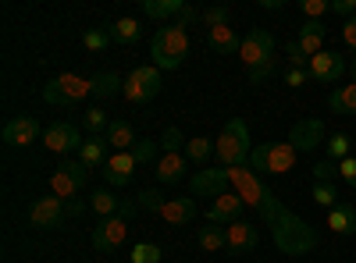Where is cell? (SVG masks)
<instances>
[{"instance_id": "41", "label": "cell", "mask_w": 356, "mask_h": 263, "mask_svg": "<svg viewBox=\"0 0 356 263\" xmlns=\"http://www.w3.org/2000/svg\"><path fill=\"white\" fill-rule=\"evenodd\" d=\"M136 203H139L143 210H154V214H157V210L164 207V196H161L157 189H143V192L136 196Z\"/></svg>"}, {"instance_id": "43", "label": "cell", "mask_w": 356, "mask_h": 263, "mask_svg": "<svg viewBox=\"0 0 356 263\" xmlns=\"http://www.w3.org/2000/svg\"><path fill=\"white\" fill-rule=\"evenodd\" d=\"M339 178H342L349 189H356V157H346V160L339 164Z\"/></svg>"}, {"instance_id": "37", "label": "cell", "mask_w": 356, "mask_h": 263, "mask_svg": "<svg viewBox=\"0 0 356 263\" xmlns=\"http://www.w3.org/2000/svg\"><path fill=\"white\" fill-rule=\"evenodd\" d=\"M82 125H86L89 132H93V135H100V132H107V128H111L107 114H104L100 107H89V110H86V118H82Z\"/></svg>"}, {"instance_id": "12", "label": "cell", "mask_w": 356, "mask_h": 263, "mask_svg": "<svg viewBox=\"0 0 356 263\" xmlns=\"http://www.w3.org/2000/svg\"><path fill=\"white\" fill-rule=\"evenodd\" d=\"M285 142H292V150H296V153H310V150H317L321 142H328V135H324V121H317V118L296 121Z\"/></svg>"}, {"instance_id": "33", "label": "cell", "mask_w": 356, "mask_h": 263, "mask_svg": "<svg viewBox=\"0 0 356 263\" xmlns=\"http://www.w3.org/2000/svg\"><path fill=\"white\" fill-rule=\"evenodd\" d=\"M228 18H232V8L228 4H211V8H203V25L207 28H218V25H228Z\"/></svg>"}, {"instance_id": "14", "label": "cell", "mask_w": 356, "mask_h": 263, "mask_svg": "<svg viewBox=\"0 0 356 263\" xmlns=\"http://www.w3.org/2000/svg\"><path fill=\"white\" fill-rule=\"evenodd\" d=\"M40 121L33 118V114H22V118H11V121H4V132H0V135H4V142L8 146H22V150H25V146H33L36 139H40Z\"/></svg>"}, {"instance_id": "29", "label": "cell", "mask_w": 356, "mask_h": 263, "mask_svg": "<svg viewBox=\"0 0 356 263\" xmlns=\"http://www.w3.org/2000/svg\"><path fill=\"white\" fill-rule=\"evenodd\" d=\"M196 242H200V249H207V253H221V249H228L225 228H218V224H207V228H200Z\"/></svg>"}, {"instance_id": "44", "label": "cell", "mask_w": 356, "mask_h": 263, "mask_svg": "<svg viewBox=\"0 0 356 263\" xmlns=\"http://www.w3.org/2000/svg\"><path fill=\"white\" fill-rule=\"evenodd\" d=\"M339 36H342V43H346V46H349V50L356 53V15L342 22V28H339Z\"/></svg>"}, {"instance_id": "22", "label": "cell", "mask_w": 356, "mask_h": 263, "mask_svg": "<svg viewBox=\"0 0 356 263\" xmlns=\"http://www.w3.org/2000/svg\"><path fill=\"white\" fill-rule=\"evenodd\" d=\"M107 146H111V142H107V135H89V139L79 146V160H82L89 171L107 167V160H111V157H107Z\"/></svg>"}, {"instance_id": "39", "label": "cell", "mask_w": 356, "mask_h": 263, "mask_svg": "<svg viewBox=\"0 0 356 263\" xmlns=\"http://www.w3.org/2000/svg\"><path fill=\"white\" fill-rule=\"evenodd\" d=\"M335 178H339V164H335V160H321V164H314V182H321V185H335Z\"/></svg>"}, {"instance_id": "36", "label": "cell", "mask_w": 356, "mask_h": 263, "mask_svg": "<svg viewBox=\"0 0 356 263\" xmlns=\"http://www.w3.org/2000/svg\"><path fill=\"white\" fill-rule=\"evenodd\" d=\"M285 61H289V68H300V71H307V68H310V57L303 53V46L296 43V40H289V43H285Z\"/></svg>"}, {"instance_id": "10", "label": "cell", "mask_w": 356, "mask_h": 263, "mask_svg": "<svg viewBox=\"0 0 356 263\" xmlns=\"http://www.w3.org/2000/svg\"><path fill=\"white\" fill-rule=\"evenodd\" d=\"M310 78L314 82H321V85H335L346 71H349V65H346V57L342 53H335V50H321L317 57H310Z\"/></svg>"}, {"instance_id": "25", "label": "cell", "mask_w": 356, "mask_h": 263, "mask_svg": "<svg viewBox=\"0 0 356 263\" xmlns=\"http://www.w3.org/2000/svg\"><path fill=\"white\" fill-rule=\"evenodd\" d=\"M107 142H111V150H118V153H129V150H136V128L125 121V118H114L111 121V128H107Z\"/></svg>"}, {"instance_id": "1", "label": "cell", "mask_w": 356, "mask_h": 263, "mask_svg": "<svg viewBox=\"0 0 356 263\" xmlns=\"http://www.w3.org/2000/svg\"><path fill=\"white\" fill-rule=\"evenodd\" d=\"M221 178H225V192H239L246 207L260 214V221L271 228L275 246L285 256H307L310 249H317L321 231L310 221H303L300 214H292L285 203L264 185V178L250 164H243V167H221Z\"/></svg>"}, {"instance_id": "21", "label": "cell", "mask_w": 356, "mask_h": 263, "mask_svg": "<svg viewBox=\"0 0 356 263\" xmlns=\"http://www.w3.org/2000/svg\"><path fill=\"white\" fill-rule=\"evenodd\" d=\"M207 46H211L214 53H221V57H228V53H239L243 40L232 25H218V28H207Z\"/></svg>"}, {"instance_id": "40", "label": "cell", "mask_w": 356, "mask_h": 263, "mask_svg": "<svg viewBox=\"0 0 356 263\" xmlns=\"http://www.w3.org/2000/svg\"><path fill=\"white\" fill-rule=\"evenodd\" d=\"M314 203H317V207H324V210H332L335 203H339L335 185H321V182H314Z\"/></svg>"}, {"instance_id": "24", "label": "cell", "mask_w": 356, "mask_h": 263, "mask_svg": "<svg viewBox=\"0 0 356 263\" xmlns=\"http://www.w3.org/2000/svg\"><path fill=\"white\" fill-rule=\"evenodd\" d=\"M328 228L335 235H356V207L346 199H339L335 207L328 210Z\"/></svg>"}, {"instance_id": "26", "label": "cell", "mask_w": 356, "mask_h": 263, "mask_svg": "<svg viewBox=\"0 0 356 263\" xmlns=\"http://www.w3.org/2000/svg\"><path fill=\"white\" fill-rule=\"evenodd\" d=\"M328 110L332 114H342V118H353V114H356V82L339 85V90L328 93Z\"/></svg>"}, {"instance_id": "15", "label": "cell", "mask_w": 356, "mask_h": 263, "mask_svg": "<svg viewBox=\"0 0 356 263\" xmlns=\"http://www.w3.org/2000/svg\"><path fill=\"white\" fill-rule=\"evenodd\" d=\"M86 139L79 135V128L72 125V121H57V125H50L47 132H43V146L47 150H54V153H68V150H79Z\"/></svg>"}, {"instance_id": "20", "label": "cell", "mask_w": 356, "mask_h": 263, "mask_svg": "<svg viewBox=\"0 0 356 263\" xmlns=\"http://www.w3.org/2000/svg\"><path fill=\"white\" fill-rule=\"evenodd\" d=\"M324 40H328V25L324 22H303L300 33H296V43L303 46L307 57H317L324 50Z\"/></svg>"}, {"instance_id": "34", "label": "cell", "mask_w": 356, "mask_h": 263, "mask_svg": "<svg viewBox=\"0 0 356 263\" xmlns=\"http://www.w3.org/2000/svg\"><path fill=\"white\" fill-rule=\"evenodd\" d=\"M328 11H332V0H300V15L307 22H321Z\"/></svg>"}, {"instance_id": "18", "label": "cell", "mask_w": 356, "mask_h": 263, "mask_svg": "<svg viewBox=\"0 0 356 263\" xmlns=\"http://www.w3.org/2000/svg\"><path fill=\"white\" fill-rule=\"evenodd\" d=\"M196 214H200V207H196V196H178V199H164V207L157 210V217H164L168 224H193L196 221Z\"/></svg>"}, {"instance_id": "2", "label": "cell", "mask_w": 356, "mask_h": 263, "mask_svg": "<svg viewBox=\"0 0 356 263\" xmlns=\"http://www.w3.org/2000/svg\"><path fill=\"white\" fill-rule=\"evenodd\" d=\"M189 53V28L182 22H168L161 25L154 40H150V57H154V68L161 71H175L178 65L186 61Z\"/></svg>"}, {"instance_id": "16", "label": "cell", "mask_w": 356, "mask_h": 263, "mask_svg": "<svg viewBox=\"0 0 356 263\" xmlns=\"http://www.w3.org/2000/svg\"><path fill=\"white\" fill-rule=\"evenodd\" d=\"M225 239H228V253L246 256V253H253L260 246V231L250 221H235V224L225 228Z\"/></svg>"}, {"instance_id": "13", "label": "cell", "mask_w": 356, "mask_h": 263, "mask_svg": "<svg viewBox=\"0 0 356 263\" xmlns=\"http://www.w3.org/2000/svg\"><path fill=\"white\" fill-rule=\"evenodd\" d=\"M243 210H246V203L239 192H221L207 207V224H235V221H243Z\"/></svg>"}, {"instance_id": "46", "label": "cell", "mask_w": 356, "mask_h": 263, "mask_svg": "<svg viewBox=\"0 0 356 263\" xmlns=\"http://www.w3.org/2000/svg\"><path fill=\"white\" fill-rule=\"evenodd\" d=\"M332 11L342 15V18H353L356 15V0H332Z\"/></svg>"}, {"instance_id": "30", "label": "cell", "mask_w": 356, "mask_h": 263, "mask_svg": "<svg viewBox=\"0 0 356 263\" xmlns=\"http://www.w3.org/2000/svg\"><path fill=\"white\" fill-rule=\"evenodd\" d=\"M324 150H328V160L342 164L346 157H353V139H349L346 132H335V135H328V142H324Z\"/></svg>"}, {"instance_id": "4", "label": "cell", "mask_w": 356, "mask_h": 263, "mask_svg": "<svg viewBox=\"0 0 356 263\" xmlns=\"http://www.w3.org/2000/svg\"><path fill=\"white\" fill-rule=\"evenodd\" d=\"M250 153H253V146H250V125L243 118H232L218 142H214V157H218V167H243L250 164Z\"/></svg>"}, {"instance_id": "19", "label": "cell", "mask_w": 356, "mask_h": 263, "mask_svg": "<svg viewBox=\"0 0 356 263\" xmlns=\"http://www.w3.org/2000/svg\"><path fill=\"white\" fill-rule=\"evenodd\" d=\"M136 167H139V160L132 157V150H129V153H114V157L107 160V167H104V178H107V185L122 189V185H129V178H132Z\"/></svg>"}, {"instance_id": "3", "label": "cell", "mask_w": 356, "mask_h": 263, "mask_svg": "<svg viewBox=\"0 0 356 263\" xmlns=\"http://www.w3.org/2000/svg\"><path fill=\"white\" fill-rule=\"evenodd\" d=\"M239 57L250 71V82L260 85L264 78H271L275 71V57H278V46H275V36L267 33V28H253V33L243 40L239 46Z\"/></svg>"}, {"instance_id": "50", "label": "cell", "mask_w": 356, "mask_h": 263, "mask_svg": "<svg viewBox=\"0 0 356 263\" xmlns=\"http://www.w3.org/2000/svg\"><path fill=\"white\" fill-rule=\"evenodd\" d=\"M349 71H353V82H356V61H353V65H349Z\"/></svg>"}, {"instance_id": "48", "label": "cell", "mask_w": 356, "mask_h": 263, "mask_svg": "<svg viewBox=\"0 0 356 263\" xmlns=\"http://www.w3.org/2000/svg\"><path fill=\"white\" fill-rule=\"evenodd\" d=\"M65 207H68V217H82L86 203H82V199H65Z\"/></svg>"}, {"instance_id": "28", "label": "cell", "mask_w": 356, "mask_h": 263, "mask_svg": "<svg viewBox=\"0 0 356 263\" xmlns=\"http://www.w3.org/2000/svg\"><path fill=\"white\" fill-rule=\"evenodd\" d=\"M118 93H125V78H118L114 71H100L93 75V96L97 100H111Z\"/></svg>"}, {"instance_id": "23", "label": "cell", "mask_w": 356, "mask_h": 263, "mask_svg": "<svg viewBox=\"0 0 356 263\" xmlns=\"http://www.w3.org/2000/svg\"><path fill=\"white\" fill-rule=\"evenodd\" d=\"M186 8H189L186 0H143V15L146 18H157L161 25L178 22V15H182Z\"/></svg>"}, {"instance_id": "27", "label": "cell", "mask_w": 356, "mask_h": 263, "mask_svg": "<svg viewBox=\"0 0 356 263\" xmlns=\"http://www.w3.org/2000/svg\"><path fill=\"white\" fill-rule=\"evenodd\" d=\"M107 28H111V40L122 43V46H132V43H139V36H143V25H139L136 18H118V22L107 25Z\"/></svg>"}, {"instance_id": "38", "label": "cell", "mask_w": 356, "mask_h": 263, "mask_svg": "<svg viewBox=\"0 0 356 263\" xmlns=\"http://www.w3.org/2000/svg\"><path fill=\"white\" fill-rule=\"evenodd\" d=\"M157 146H161V142H154V139H139L136 150H132V157H136L139 164H157V160H161V157H157Z\"/></svg>"}, {"instance_id": "32", "label": "cell", "mask_w": 356, "mask_h": 263, "mask_svg": "<svg viewBox=\"0 0 356 263\" xmlns=\"http://www.w3.org/2000/svg\"><path fill=\"white\" fill-rule=\"evenodd\" d=\"M82 43H86L89 53H100V50H107V43H114V40H111V28H86Z\"/></svg>"}, {"instance_id": "42", "label": "cell", "mask_w": 356, "mask_h": 263, "mask_svg": "<svg viewBox=\"0 0 356 263\" xmlns=\"http://www.w3.org/2000/svg\"><path fill=\"white\" fill-rule=\"evenodd\" d=\"M182 132H178L175 125L171 128H164V139H161V146H164V153H182Z\"/></svg>"}, {"instance_id": "31", "label": "cell", "mask_w": 356, "mask_h": 263, "mask_svg": "<svg viewBox=\"0 0 356 263\" xmlns=\"http://www.w3.org/2000/svg\"><path fill=\"white\" fill-rule=\"evenodd\" d=\"M211 153H214V139H207V135H196V139L186 142L189 164H207V160H211Z\"/></svg>"}, {"instance_id": "49", "label": "cell", "mask_w": 356, "mask_h": 263, "mask_svg": "<svg viewBox=\"0 0 356 263\" xmlns=\"http://www.w3.org/2000/svg\"><path fill=\"white\" fill-rule=\"evenodd\" d=\"M264 8H267V11H282L285 0H264Z\"/></svg>"}, {"instance_id": "17", "label": "cell", "mask_w": 356, "mask_h": 263, "mask_svg": "<svg viewBox=\"0 0 356 263\" xmlns=\"http://www.w3.org/2000/svg\"><path fill=\"white\" fill-rule=\"evenodd\" d=\"M189 157H186V150L182 153H164L157 164H154V174H157V182L161 185H178L189 174Z\"/></svg>"}, {"instance_id": "11", "label": "cell", "mask_w": 356, "mask_h": 263, "mask_svg": "<svg viewBox=\"0 0 356 263\" xmlns=\"http://www.w3.org/2000/svg\"><path fill=\"white\" fill-rule=\"evenodd\" d=\"M129 239V217H104L97 228H93V249L100 253H114L118 246H122Z\"/></svg>"}, {"instance_id": "47", "label": "cell", "mask_w": 356, "mask_h": 263, "mask_svg": "<svg viewBox=\"0 0 356 263\" xmlns=\"http://www.w3.org/2000/svg\"><path fill=\"white\" fill-rule=\"evenodd\" d=\"M200 18H203V11H196V8H193V4H189V8H186V11H182V15H178V22H182V25H186V28H189V25H196V22H200Z\"/></svg>"}, {"instance_id": "5", "label": "cell", "mask_w": 356, "mask_h": 263, "mask_svg": "<svg viewBox=\"0 0 356 263\" xmlns=\"http://www.w3.org/2000/svg\"><path fill=\"white\" fill-rule=\"evenodd\" d=\"M296 157L300 153L292 150V142H260L250 153V167L257 174H289L296 167Z\"/></svg>"}, {"instance_id": "8", "label": "cell", "mask_w": 356, "mask_h": 263, "mask_svg": "<svg viewBox=\"0 0 356 263\" xmlns=\"http://www.w3.org/2000/svg\"><path fill=\"white\" fill-rule=\"evenodd\" d=\"M161 85H164L161 68L143 65V68H136V71L125 78V100H129V103H150V100L161 93Z\"/></svg>"}, {"instance_id": "9", "label": "cell", "mask_w": 356, "mask_h": 263, "mask_svg": "<svg viewBox=\"0 0 356 263\" xmlns=\"http://www.w3.org/2000/svg\"><path fill=\"white\" fill-rule=\"evenodd\" d=\"M65 217H68V207H65V199H57V196H40V199H33V207H29V224L40 228V231L61 228Z\"/></svg>"}, {"instance_id": "6", "label": "cell", "mask_w": 356, "mask_h": 263, "mask_svg": "<svg viewBox=\"0 0 356 263\" xmlns=\"http://www.w3.org/2000/svg\"><path fill=\"white\" fill-rule=\"evenodd\" d=\"M86 96H93V78L82 75H57L43 85V100L54 107H75Z\"/></svg>"}, {"instance_id": "45", "label": "cell", "mask_w": 356, "mask_h": 263, "mask_svg": "<svg viewBox=\"0 0 356 263\" xmlns=\"http://www.w3.org/2000/svg\"><path fill=\"white\" fill-rule=\"evenodd\" d=\"M310 71H300V68H289L285 71V85H292V90H300V85H307Z\"/></svg>"}, {"instance_id": "35", "label": "cell", "mask_w": 356, "mask_h": 263, "mask_svg": "<svg viewBox=\"0 0 356 263\" xmlns=\"http://www.w3.org/2000/svg\"><path fill=\"white\" fill-rule=\"evenodd\" d=\"M164 260V253H161V246H154V242H139L136 249H132V263H161Z\"/></svg>"}, {"instance_id": "7", "label": "cell", "mask_w": 356, "mask_h": 263, "mask_svg": "<svg viewBox=\"0 0 356 263\" xmlns=\"http://www.w3.org/2000/svg\"><path fill=\"white\" fill-rule=\"evenodd\" d=\"M86 178H89V167H86L82 160H61V164H57V171L50 174V196H57V199H75V196L82 192Z\"/></svg>"}]
</instances>
